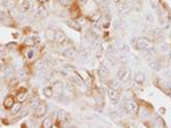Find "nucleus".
Listing matches in <instances>:
<instances>
[{
	"mask_svg": "<svg viewBox=\"0 0 171 128\" xmlns=\"http://www.w3.org/2000/svg\"><path fill=\"white\" fill-rule=\"evenodd\" d=\"M136 48L141 51H152L154 49V42L152 40H148L147 38H140L136 39Z\"/></svg>",
	"mask_w": 171,
	"mask_h": 128,
	"instance_id": "1",
	"label": "nucleus"
},
{
	"mask_svg": "<svg viewBox=\"0 0 171 128\" xmlns=\"http://www.w3.org/2000/svg\"><path fill=\"white\" fill-rule=\"evenodd\" d=\"M118 78L122 83H127L131 78V71L127 67H120L118 71Z\"/></svg>",
	"mask_w": 171,
	"mask_h": 128,
	"instance_id": "2",
	"label": "nucleus"
},
{
	"mask_svg": "<svg viewBox=\"0 0 171 128\" xmlns=\"http://www.w3.org/2000/svg\"><path fill=\"white\" fill-rule=\"evenodd\" d=\"M48 111V105L44 102H40L39 105L34 109V113H33V117L34 118H42Z\"/></svg>",
	"mask_w": 171,
	"mask_h": 128,
	"instance_id": "3",
	"label": "nucleus"
},
{
	"mask_svg": "<svg viewBox=\"0 0 171 128\" xmlns=\"http://www.w3.org/2000/svg\"><path fill=\"white\" fill-rule=\"evenodd\" d=\"M15 103H16V99H15V96L8 95V96H6V97H5L2 105H4V108H5V109L10 110L14 107V104H15Z\"/></svg>",
	"mask_w": 171,
	"mask_h": 128,
	"instance_id": "4",
	"label": "nucleus"
},
{
	"mask_svg": "<svg viewBox=\"0 0 171 128\" xmlns=\"http://www.w3.org/2000/svg\"><path fill=\"white\" fill-rule=\"evenodd\" d=\"M108 97L112 101V103H118L119 99H120V92L119 90H114V89H108Z\"/></svg>",
	"mask_w": 171,
	"mask_h": 128,
	"instance_id": "5",
	"label": "nucleus"
},
{
	"mask_svg": "<svg viewBox=\"0 0 171 128\" xmlns=\"http://www.w3.org/2000/svg\"><path fill=\"white\" fill-rule=\"evenodd\" d=\"M118 5H119V7H118V12H119L120 15L126 16V15H128V14L130 13L131 7L129 6L127 2H119Z\"/></svg>",
	"mask_w": 171,
	"mask_h": 128,
	"instance_id": "6",
	"label": "nucleus"
},
{
	"mask_svg": "<svg viewBox=\"0 0 171 128\" xmlns=\"http://www.w3.org/2000/svg\"><path fill=\"white\" fill-rule=\"evenodd\" d=\"M65 41H66V35H65V33L63 31H61V30H58L55 32V42H56L57 44H64L65 43Z\"/></svg>",
	"mask_w": 171,
	"mask_h": 128,
	"instance_id": "7",
	"label": "nucleus"
},
{
	"mask_svg": "<svg viewBox=\"0 0 171 128\" xmlns=\"http://www.w3.org/2000/svg\"><path fill=\"white\" fill-rule=\"evenodd\" d=\"M128 111L130 112V113H133V115H137L138 113V111H139V107H138V104L135 102V101H129L127 103V108Z\"/></svg>",
	"mask_w": 171,
	"mask_h": 128,
	"instance_id": "8",
	"label": "nucleus"
},
{
	"mask_svg": "<svg viewBox=\"0 0 171 128\" xmlns=\"http://www.w3.org/2000/svg\"><path fill=\"white\" fill-rule=\"evenodd\" d=\"M15 99H16V102H19V103L25 102L26 100H27V93H26V91L24 90V89H23V90H19V93L15 96Z\"/></svg>",
	"mask_w": 171,
	"mask_h": 128,
	"instance_id": "9",
	"label": "nucleus"
},
{
	"mask_svg": "<svg viewBox=\"0 0 171 128\" xmlns=\"http://www.w3.org/2000/svg\"><path fill=\"white\" fill-rule=\"evenodd\" d=\"M65 23H66L67 26H70L71 28H73V30H76V31H81V25L79 24V22H78L76 19L71 18L69 19V20H66Z\"/></svg>",
	"mask_w": 171,
	"mask_h": 128,
	"instance_id": "10",
	"label": "nucleus"
},
{
	"mask_svg": "<svg viewBox=\"0 0 171 128\" xmlns=\"http://www.w3.org/2000/svg\"><path fill=\"white\" fill-rule=\"evenodd\" d=\"M64 56H65V57H67L69 59H74L76 56V48H73V47H69V48L64 51Z\"/></svg>",
	"mask_w": 171,
	"mask_h": 128,
	"instance_id": "11",
	"label": "nucleus"
},
{
	"mask_svg": "<svg viewBox=\"0 0 171 128\" xmlns=\"http://www.w3.org/2000/svg\"><path fill=\"white\" fill-rule=\"evenodd\" d=\"M133 79H135V82L137 84H144L145 83V75H144V73H141V71H137L136 74H135V77H133Z\"/></svg>",
	"mask_w": 171,
	"mask_h": 128,
	"instance_id": "12",
	"label": "nucleus"
},
{
	"mask_svg": "<svg viewBox=\"0 0 171 128\" xmlns=\"http://www.w3.org/2000/svg\"><path fill=\"white\" fill-rule=\"evenodd\" d=\"M101 18H103V15H101V12H99V10L93 13L89 16V19H90L93 23H98V22L101 20Z\"/></svg>",
	"mask_w": 171,
	"mask_h": 128,
	"instance_id": "13",
	"label": "nucleus"
},
{
	"mask_svg": "<svg viewBox=\"0 0 171 128\" xmlns=\"http://www.w3.org/2000/svg\"><path fill=\"white\" fill-rule=\"evenodd\" d=\"M53 125H54V121H53V117H47V118H44L42 124H41V127L42 128H49V127H53Z\"/></svg>",
	"mask_w": 171,
	"mask_h": 128,
	"instance_id": "14",
	"label": "nucleus"
},
{
	"mask_svg": "<svg viewBox=\"0 0 171 128\" xmlns=\"http://www.w3.org/2000/svg\"><path fill=\"white\" fill-rule=\"evenodd\" d=\"M80 9H79V7H76V6H73L72 7V9H70V16H71V18H73V19H76L78 18L79 16H80Z\"/></svg>",
	"mask_w": 171,
	"mask_h": 128,
	"instance_id": "15",
	"label": "nucleus"
},
{
	"mask_svg": "<svg viewBox=\"0 0 171 128\" xmlns=\"http://www.w3.org/2000/svg\"><path fill=\"white\" fill-rule=\"evenodd\" d=\"M55 32H56V31L53 30V28H47L46 32H44L47 40H49V41H55Z\"/></svg>",
	"mask_w": 171,
	"mask_h": 128,
	"instance_id": "16",
	"label": "nucleus"
},
{
	"mask_svg": "<svg viewBox=\"0 0 171 128\" xmlns=\"http://www.w3.org/2000/svg\"><path fill=\"white\" fill-rule=\"evenodd\" d=\"M67 119V113L64 111V110H58V112H57V120L61 122L65 121Z\"/></svg>",
	"mask_w": 171,
	"mask_h": 128,
	"instance_id": "17",
	"label": "nucleus"
},
{
	"mask_svg": "<svg viewBox=\"0 0 171 128\" xmlns=\"http://www.w3.org/2000/svg\"><path fill=\"white\" fill-rule=\"evenodd\" d=\"M148 67L153 69V71H160V68H161V65H160V61L158 60H153V61H150L148 63Z\"/></svg>",
	"mask_w": 171,
	"mask_h": 128,
	"instance_id": "18",
	"label": "nucleus"
},
{
	"mask_svg": "<svg viewBox=\"0 0 171 128\" xmlns=\"http://www.w3.org/2000/svg\"><path fill=\"white\" fill-rule=\"evenodd\" d=\"M42 92H44V95L46 97H48V99H50V97L54 96V90H53L51 86H46Z\"/></svg>",
	"mask_w": 171,
	"mask_h": 128,
	"instance_id": "19",
	"label": "nucleus"
},
{
	"mask_svg": "<svg viewBox=\"0 0 171 128\" xmlns=\"http://www.w3.org/2000/svg\"><path fill=\"white\" fill-rule=\"evenodd\" d=\"M51 87L54 90V93L55 92L56 93H62V91H63V84L61 83V82H55V83L51 85Z\"/></svg>",
	"mask_w": 171,
	"mask_h": 128,
	"instance_id": "20",
	"label": "nucleus"
},
{
	"mask_svg": "<svg viewBox=\"0 0 171 128\" xmlns=\"http://www.w3.org/2000/svg\"><path fill=\"white\" fill-rule=\"evenodd\" d=\"M99 75H101V78H107L108 75H110V71H108L107 67H106L105 65L101 67V69H99Z\"/></svg>",
	"mask_w": 171,
	"mask_h": 128,
	"instance_id": "21",
	"label": "nucleus"
},
{
	"mask_svg": "<svg viewBox=\"0 0 171 128\" xmlns=\"http://www.w3.org/2000/svg\"><path fill=\"white\" fill-rule=\"evenodd\" d=\"M21 109H22V103L16 102L10 110H12V113H13V115H19V110Z\"/></svg>",
	"mask_w": 171,
	"mask_h": 128,
	"instance_id": "22",
	"label": "nucleus"
},
{
	"mask_svg": "<svg viewBox=\"0 0 171 128\" xmlns=\"http://www.w3.org/2000/svg\"><path fill=\"white\" fill-rule=\"evenodd\" d=\"M30 8V4H29V0H22V4H21V10L22 12H27V9Z\"/></svg>",
	"mask_w": 171,
	"mask_h": 128,
	"instance_id": "23",
	"label": "nucleus"
},
{
	"mask_svg": "<svg viewBox=\"0 0 171 128\" xmlns=\"http://www.w3.org/2000/svg\"><path fill=\"white\" fill-rule=\"evenodd\" d=\"M108 86L110 89H114V90H119V83L116 81H108Z\"/></svg>",
	"mask_w": 171,
	"mask_h": 128,
	"instance_id": "24",
	"label": "nucleus"
},
{
	"mask_svg": "<svg viewBox=\"0 0 171 128\" xmlns=\"http://www.w3.org/2000/svg\"><path fill=\"white\" fill-rule=\"evenodd\" d=\"M59 5H62L63 7H69L72 4V0H58Z\"/></svg>",
	"mask_w": 171,
	"mask_h": 128,
	"instance_id": "25",
	"label": "nucleus"
},
{
	"mask_svg": "<svg viewBox=\"0 0 171 128\" xmlns=\"http://www.w3.org/2000/svg\"><path fill=\"white\" fill-rule=\"evenodd\" d=\"M27 113H29V109H27V108H22V109L19 110V117H22V118H23V117H25V116L27 115Z\"/></svg>",
	"mask_w": 171,
	"mask_h": 128,
	"instance_id": "26",
	"label": "nucleus"
},
{
	"mask_svg": "<svg viewBox=\"0 0 171 128\" xmlns=\"http://www.w3.org/2000/svg\"><path fill=\"white\" fill-rule=\"evenodd\" d=\"M150 2H151V6H152L153 8H158L161 0H150Z\"/></svg>",
	"mask_w": 171,
	"mask_h": 128,
	"instance_id": "27",
	"label": "nucleus"
},
{
	"mask_svg": "<svg viewBox=\"0 0 171 128\" xmlns=\"http://www.w3.org/2000/svg\"><path fill=\"white\" fill-rule=\"evenodd\" d=\"M39 103H40V101H32V102L30 103V105H31V108L36 109V108L39 105Z\"/></svg>",
	"mask_w": 171,
	"mask_h": 128,
	"instance_id": "28",
	"label": "nucleus"
},
{
	"mask_svg": "<svg viewBox=\"0 0 171 128\" xmlns=\"http://www.w3.org/2000/svg\"><path fill=\"white\" fill-rule=\"evenodd\" d=\"M106 0H94V2H95L97 6H101V5H104V2H105Z\"/></svg>",
	"mask_w": 171,
	"mask_h": 128,
	"instance_id": "29",
	"label": "nucleus"
},
{
	"mask_svg": "<svg viewBox=\"0 0 171 128\" xmlns=\"http://www.w3.org/2000/svg\"><path fill=\"white\" fill-rule=\"evenodd\" d=\"M33 55H34L33 50H29V51H27V55H26V56H27V58H29V59H32V58H33Z\"/></svg>",
	"mask_w": 171,
	"mask_h": 128,
	"instance_id": "30",
	"label": "nucleus"
},
{
	"mask_svg": "<svg viewBox=\"0 0 171 128\" xmlns=\"http://www.w3.org/2000/svg\"><path fill=\"white\" fill-rule=\"evenodd\" d=\"M88 2V0H78V4L79 5H86Z\"/></svg>",
	"mask_w": 171,
	"mask_h": 128,
	"instance_id": "31",
	"label": "nucleus"
},
{
	"mask_svg": "<svg viewBox=\"0 0 171 128\" xmlns=\"http://www.w3.org/2000/svg\"><path fill=\"white\" fill-rule=\"evenodd\" d=\"M48 0H38V2H40V4H44V2H47Z\"/></svg>",
	"mask_w": 171,
	"mask_h": 128,
	"instance_id": "32",
	"label": "nucleus"
},
{
	"mask_svg": "<svg viewBox=\"0 0 171 128\" xmlns=\"http://www.w3.org/2000/svg\"><path fill=\"white\" fill-rule=\"evenodd\" d=\"M115 4H119V2H121V0H113Z\"/></svg>",
	"mask_w": 171,
	"mask_h": 128,
	"instance_id": "33",
	"label": "nucleus"
},
{
	"mask_svg": "<svg viewBox=\"0 0 171 128\" xmlns=\"http://www.w3.org/2000/svg\"><path fill=\"white\" fill-rule=\"evenodd\" d=\"M169 57H170V60H171V51H170V55H169Z\"/></svg>",
	"mask_w": 171,
	"mask_h": 128,
	"instance_id": "34",
	"label": "nucleus"
}]
</instances>
